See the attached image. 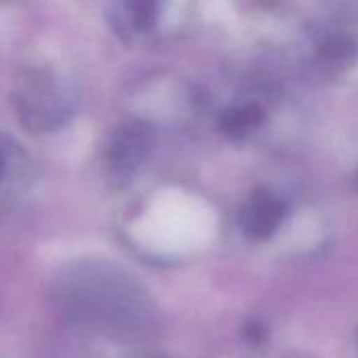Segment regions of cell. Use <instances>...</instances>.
I'll return each instance as SVG.
<instances>
[{
  "instance_id": "1",
  "label": "cell",
  "mask_w": 358,
  "mask_h": 358,
  "mask_svg": "<svg viewBox=\"0 0 358 358\" xmlns=\"http://www.w3.org/2000/svg\"><path fill=\"white\" fill-rule=\"evenodd\" d=\"M11 103L20 124L34 135L64 129L76 112L72 83L51 66H22L11 85Z\"/></svg>"
},
{
  "instance_id": "2",
  "label": "cell",
  "mask_w": 358,
  "mask_h": 358,
  "mask_svg": "<svg viewBox=\"0 0 358 358\" xmlns=\"http://www.w3.org/2000/svg\"><path fill=\"white\" fill-rule=\"evenodd\" d=\"M154 148V129L148 120L120 122L103 150V173L112 186H124L145 164Z\"/></svg>"
},
{
  "instance_id": "3",
  "label": "cell",
  "mask_w": 358,
  "mask_h": 358,
  "mask_svg": "<svg viewBox=\"0 0 358 358\" xmlns=\"http://www.w3.org/2000/svg\"><path fill=\"white\" fill-rule=\"evenodd\" d=\"M34 177L36 166L30 152L15 137L0 133V222L22 207Z\"/></svg>"
},
{
  "instance_id": "4",
  "label": "cell",
  "mask_w": 358,
  "mask_h": 358,
  "mask_svg": "<svg viewBox=\"0 0 358 358\" xmlns=\"http://www.w3.org/2000/svg\"><path fill=\"white\" fill-rule=\"evenodd\" d=\"M289 207L285 199L270 188H255L238 211V228L249 241L264 243L285 224Z\"/></svg>"
},
{
  "instance_id": "5",
  "label": "cell",
  "mask_w": 358,
  "mask_h": 358,
  "mask_svg": "<svg viewBox=\"0 0 358 358\" xmlns=\"http://www.w3.org/2000/svg\"><path fill=\"white\" fill-rule=\"evenodd\" d=\"M266 124V110L255 101L228 106L217 116V129L232 141H243Z\"/></svg>"
},
{
  "instance_id": "6",
  "label": "cell",
  "mask_w": 358,
  "mask_h": 358,
  "mask_svg": "<svg viewBox=\"0 0 358 358\" xmlns=\"http://www.w3.org/2000/svg\"><path fill=\"white\" fill-rule=\"evenodd\" d=\"M318 57L329 66H345L356 57V41L348 34H329L318 43Z\"/></svg>"
},
{
  "instance_id": "7",
  "label": "cell",
  "mask_w": 358,
  "mask_h": 358,
  "mask_svg": "<svg viewBox=\"0 0 358 358\" xmlns=\"http://www.w3.org/2000/svg\"><path fill=\"white\" fill-rule=\"evenodd\" d=\"M122 7L127 11V17L137 32H148L154 28L158 20V7L160 0H122Z\"/></svg>"
},
{
  "instance_id": "8",
  "label": "cell",
  "mask_w": 358,
  "mask_h": 358,
  "mask_svg": "<svg viewBox=\"0 0 358 358\" xmlns=\"http://www.w3.org/2000/svg\"><path fill=\"white\" fill-rule=\"evenodd\" d=\"M243 337L249 345H262L268 339V324L259 318H251L243 327Z\"/></svg>"
},
{
  "instance_id": "9",
  "label": "cell",
  "mask_w": 358,
  "mask_h": 358,
  "mask_svg": "<svg viewBox=\"0 0 358 358\" xmlns=\"http://www.w3.org/2000/svg\"><path fill=\"white\" fill-rule=\"evenodd\" d=\"M356 190H358V171H356Z\"/></svg>"
},
{
  "instance_id": "10",
  "label": "cell",
  "mask_w": 358,
  "mask_h": 358,
  "mask_svg": "<svg viewBox=\"0 0 358 358\" xmlns=\"http://www.w3.org/2000/svg\"><path fill=\"white\" fill-rule=\"evenodd\" d=\"M356 348H358V333H356Z\"/></svg>"
}]
</instances>
